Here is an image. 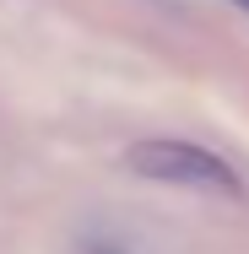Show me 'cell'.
I'll return each mask as SVG.
<instances>
[{
  "instance_id": "cell-2",
  "label": "cell",
  "mask_w": 249,
  "mask_h": 254,
  "mask_svg": "<svg viewBox=\"0 0 249 254\" xmlns=\"http://www.w3.org/2000/svg\"><path fill=\"white\" fill-rule=\"evenodd\" d=\"M233 5H239V11H244V16H249V0H233Z\"/></svg>"
},
{
  "instance_id": "cell-1",
  "label": "cell",
  "mask_w": 249,
  "mask_h": 254,
  "mask_svg": "<svg viewBox=\"0 0 249 254\" xmlns=\"http://www.w3.org/2000/svg\"><path fill=\"white\" fill-rule=\"evenodd\" d=\"M125 168L141 173L152 184H173V190H195V195H222V200H239L244 184L233 173V162L217 152H206L195 141H173V135H152L136 141L125 152Z\"/></svg>"
}]
</instances>
